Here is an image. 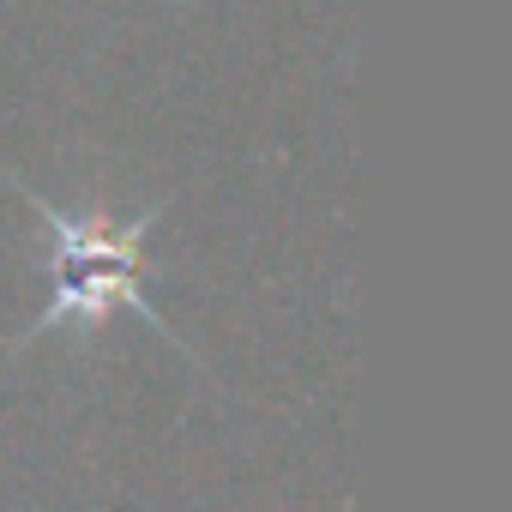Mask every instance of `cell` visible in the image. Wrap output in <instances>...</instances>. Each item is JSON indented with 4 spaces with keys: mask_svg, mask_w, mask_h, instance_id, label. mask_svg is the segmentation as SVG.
Returning a JSON list of instances; mask_svg holds the SVG:
<instances>
[{
    "mask_svg": "<svg viewBox=\"0 0 512 512\" xmlns=\"http://www.w3.org/2000/svg\"><path fill=\"white\" fill-rule=\"evenodd\" d=\"M13 187H19L25 211L49 223V241H55V290H49V308L19 332V350L37 344V338H49V332H61V326L73 338H97L115 314H139L157 338L181 344L175 326L145 296V278H151L145 235L163 217V199L145 205L139 217H103V211H61L43 193H31L25 181H13Z\"/></svg>",
    "mask_w": 512,
    "mask_h": 512,
    "instance_id": "cell-1",
    "label": "cell"
}]
</instances>
